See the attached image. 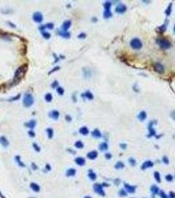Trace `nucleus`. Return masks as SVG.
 Wrapping results in <instances>:
<instances>
[{
    "label": "nucleus",
    "mask_w": 175,
    "mask_h": 198,
    "mask_svg": "<svg viewBox=\"0 0 175 198\" xmlns=\"http://www.w3.org/2000/svg\"><path fill=\"white\" fill-rule=\"evenodd\" d=\"M124 166H125V164L121 161H119L115 164V168H117V169H121V168H124Z\"/></svg>",
    "instance_id": "nucleus-26"
},
{
    "label": "nucleus",
    "mask_w": 175,
    "mask_h": 198,
    "mask_svg": "<svg viewBox=\"0 0 175 198\" xmlns=\"http://www.w3.org/2000/svg\"><path fill=\"white\" fill-rule=\"evenodd\" d=\"M149 129H150V136H152V135H155V132L154 131V129L152 127V124L151 123L149 126Z\"/></svg>",
    "instance_id": "nucleus-33"
},
{
    "label": "nucleus",
    "mask_w": 175,
    "mask_h": 198,
    "mask_svg": "<svg viewBox=\"0 0 175 198\" xmlns=\"http://www.w3.org/2000/svg\"><path fill=\"white\" fill-rule=\"evenodd\" d=\"M34 98L32 95L29 93H26L24 95L23 99V105L26 108H29L34 104Z\"/></svg>",
    "instance_id": "nucleus-2"
},
{
    "label": "nucleus",
    "mask_w": 175,
    "mask_h": 198,
    "mask_svg": "<svg viewBox=\"0 0 175 198\" xmlns=\"http://www.w3.org/2000/svg\"><path fill=\"white\" fill-rule=\"evenodd\" d=\"M162 161H163V163H165V164H169V158H168L167 156H163Z\"/></svg>",
    "instance_id": "nucleus-49"
},
{
    "label": "nucleus",
    "mask_w": 175,
    "mask_h": 198,
    "mask_svg": "<svg viewBox=\"0 0 175 198\" xmlns=\"http://www.w3.org/2000/svg\"><path fill=\"white\" fill-rule=\"evenodd\" d=\"M0 144L2 145L3 147H8V145H9V141H8V140L7 139V138H6L5 137L1 136L0 137Z\"/></svg>",
    "instance_id": "nucleus-12"
},
{
    "label": "nucleus",
    "mask_w": 175,
    "mask_h": 198,
    "mask_svg": "<svg viewBox=\"0 0 175 198\" xmlns=\"http://www.w3.org/2000/svg\"><path fill=\"white\" fill-rule=\"evenodd\" d=\"M75 147L78 148H82L84 147V144L82 141H76L75 144Z\"/></svg>",
    "instance_id": "nucleus-30"
},
{
    "label": "nucleus",
    "mask_w": 175,
    "mask_h": 198,
    "mask_svg": "<svg viewBox=\"0 0 175 198\" xmlns=\"http://www.w3.org/2000/svg\"><path fill=\"white\" fill-rule=\"evenodd\" d=\"M165 178H166V180H167V181H168V182H172L173 180V177L171 174H168V175H167L166 177H165Z\"/></svg>",
    "instance_id": "nucleus-39"
},
{
    "label": "nucleus",
    "mask_w": 175,
    "mask_h": 198,
    "mask_svg": "<svg viewBox=\"0 0 175 198\" xmlns=\"http://www.w3.org/2000/svg\"><path fill=\"white\" fill-rule=\"evenodd\" d=\"M125 189L128 192H129L130 193H134L136 190V187L135 186H130L129 184H125Z\"/></svg>",
    "instance_id": "nucleus-11"
},
{
    "label": "nucleus",
    "mask_w": 175,
    "mask_h": 198,
    "mask_svg": "<svg viewBox=\"0 0 175 198\" xmlns=\"http://www.w3.org/2000/svg\"><path fill=\"white\" fill-rule=\"evenodd\" d=\"M151 191L153 194H157L158 193H159V190L157 186H152L151 188Z\"/></svg>",
    "instance_id": "nucleus-24"
},
{
    "label": "nucleus",
    "mask_w": 175,
    "mask_h": 198,
    "mask_svg": "<svg viewBox=\"0 0 175 198\" xmlns=\"http://www.w3.org/2000/svg\"><path fill=\"white\" fill-rule=\"evenodd\" d=\"M33 147H34V149H35L36 151H38V152H40V147H38V145L36 143H33Z\"/></svg>",
    "instance_id": "nucleus-45"
},
{
    "label": "nucleus",
    "mask_w": 175,
    "mask_h": 198,
    "mask_svg": "<svg viewBox=\"0 0 175 198\" xmlns=\"http://www.w3.org/2000/svg\"><path fill=\"white\" fill-rule=\"evenodd\" d=\"M94 190L98 194H100V196H104L105 195V191L103 190V186L100 184H95L94 186Z\"/></svg>",
    "instance_id": "nucleus-5"
},
{
    "label": "nucleus",
    "mask_w": 175,
    "mask_h": 198,
    "mask_svg": "<svg viewBox=\"0 0 175 198\" xmlns=\"http://www.w3.org/2000/svg\"><path fill=\"white\" fill-rule=\"evenodd\" d=\"M45 28H47L48 29L51 30L54 28V25L53 23H51V22H49V23H48V24H46L45 25Z\"/></svg>",
    "instance_id": "nucleus-37"
},
{
    "label": "nucleus",
    "mask_w": 175,
    "mask_h": 198,
    "mask_svg": "<svg viewBox=\"0 0 175 198\" xmlns=\"http://www.w3.org/2000/svg\"><path fill=\"white\" fill-rule=\"evenodd\" d=\"M111 7V3L109 2V1H107L104 5L105 10H110Z\"/></svg>",
    "instance_id": "nucleus-36"
},
{
    "label": "nucleus",
    "mask_w": 175,
    "mask_h": 198,
    "mask_svg": "<svg viewBox=\"0 0 175 198\" xmlns=\"http://www.w3.org/2000/svg\"><path fill=\"white\" fill-rule=\"evenodd\" d=\"M20 97V94H19L17 97H12V98H11V99H8L7 100L8 101H14V100H18V99H19Z\"/></svg>",
    "instance_id": "nucleus-40"
},
{
    "label": "nucleus",
    "mask_w": 175,
    "mask_h": 198,
    "mask_svg": "<svg viewBox=\"0 0 175 198\" xmlns=\"http://www.w3.org/2000/svg\"><path fill=\"white\" fill-rule=\"evenodd\" d=\"M119 195H120V196H126L127 195V193H126V191H125L124 190H121L119 191Z\"/></svg>",
    "instance_id": "nucleus-48"
},
{
    "label": "nucleus",
    "mask_w": 175,
    "mask_h": 198,
    "mask_svg": "<svg viewBox=\"0 0 175 198\" xmlns=\"http://www.w3.org/2000/svg\"><path fill=\"white\" fill-rule=\"evenodd\" d=\"M16 160H17V162L18 163H19V165H20V166H23V167H24V166H25V164H24L23 163H22V162H21V161H20V157H19V156H16Z\"/></svg>",
    "instance_id": "nucleus-42"
},
{
    "label": "nucleus",
    "mask_w": 175,
    "mask_h": 198,
    "mask_svg": "<svg viewBox=\"0 0 175 198\" xmlns=\"http://www.w3.org/2000/svg\"><path fill=\"white\" fill-rule=\"evenodd\" d=\"M126 10V7L125 5H123V4H120V5H118L117 7L115 9V11L116 12L119 13H125Z\"/></svg>",
    "instance_id": "nucleus-10"
},
{
    "label": "nucleus",
    "mask_w": 175,
    "mask_h": 198,
    "mask_svg": "<svg viewBox=\"0 0 175 198\" xmlns=\"http://www.w3.org/2000/svg\"><path fill=\"white\" fill-rule=\"evenodd\" d=\"M159 195H160L161 198H168V196L165 194V192L162 191H161L160 192H159Z\"/></svg>",
    "instance_id": "nucleus-44"
},
{
    "label": "nucleus",
    "mask_w": 175,
    "mask_h": 198,
    "mask_svg": "<svg viewBox=\"0 0 175 198\" xmlns=\"http://www.w3.org/2000/svg\"><path fill=\"white\" fill-rule=\"evenodd\" d=\"M58 85H59V83H58V81H55L53 82L52 84H51V87H52L53 89H55V88H56V87H57Z\"/></svg>",
    "instance_id": "nucleus-46"
},
{
    "label": "nucleus",
    "mask_w": 175,
    "mask_h": 198,
    "mask_svg": "<svg viewBox=\"0 0 175 198\" xmlns=\"http://www.w3.org/2000/svg\"><path fill=\"white\" fill-rule=\"evenodd\" d=\"M98 152L95 151H91V152H90L89 153H88L87 155V156L88 158H90V159H91V160H94V159H95V158H97V156H98Z\"/></svg>",
    "instance_id": "nucleus-16"
},
{
    "label": "nucleus",
    "mask_w": 175,
    "mask_h": 198,
    "mask_svg": "<svg viewBox=\"0 0 175 198\" xmlns=\"http://www.w3.org/2000/svg\"><path fill=\"white\" fill-rule=\"evenodd\" d=\"M138 117V119H139L140 120H141V121H144V120L146 118V117H147V114H146L145 111H142L140 112Z\"/></svg>",
    "instance_id": "nucleus-20"
},
{
    "label": "nucleus",
    "mask_w": 175,
    "mask_h": 198,
    "mask_svg": "<svg viewBox=\"0 0 175 198\" xmlns=\"http://www.w3.org/2000/svg\"><path fill=\"white\" fill-rule=\"evenodd\" d=\"M7 23H8V25H9V26H11V27H13V28L16 27V26H15V25H14L13 23H12L11 22H9H9H7Z\"/></svg>",
    "instance_id": "nucleus-55"
},
{
    "label": "nucleus",
    "mask_w": 175,
    "mask_h": 198,
    "mask_svg": "<svg viewBox=\"0 0 175 198\" xmlns=\"http://www.w3.org/2000/svg\"><path fill=\"white\" fill-rule=\"evenodd\" d=\"M171 7H172V4L170 3V5L169 6V7H168V9L167 10H166V14L167 15H170V13H171Z\"/></svg>",
    "instance_id": "nucleus-41"
},
{
    "label": "nucleus",
    "mask_w": 175,
    "mask_h": 198,
    "mask_svg": "<svg viewBox=\"0 0 175 198\" xmlns=\"http://www.w3.org/2000/svg\"><path fill=\"white\" fill-rule=\"evenodd\" d=\"M99 148H100V149L101 150V151H106V150L108 148L107 144L106 143H102L101 144H100Z\"/></svg>",
    "instance_id": "nucleus-23"
},
{
    "label": "nucleus",
    "mask_w": 175,
    "mask_h": 198,
    "mask_svg": "<svg viewBox=\"0 0 175 198\" xmlns=\"http://www.w3.org/2000/svg\"><path fill=\"white\" fill-rule=\"evenodd\" d=\"M130 46L134 50H140L142 47V42L138 38H133L130 42Z\"/></svg>",
    "instance_id": "nucleus-3"
},
{
    "label": "nucleus",
    "mask_w": 175,
    "mask_h": 198,
    "mask_svg": "<svg viewBox=\"0 0 175 198\" xmlns=\"http://www.w3.org/2000/svg\"><path fill=\"white\" fill-rule=\"evenodd\" d=\"M86 37V35L85 33H81V34H80V35L78 36V38H80V39H84Z\"/></svg>",
    "instance_id": "nucleus-47"
},
{
    "label": "nucleus",
    "mask_w": 175,
    "mask_h": 198,
    "mask_svg": "<svg viewBox=\"0 0 175 198\" xmlns=\"http://www.w3.org/2000/svg\"><path fill=\"white\" fill-rule=\"evenodd\" d=\"M169 198H175V193L173 191H170L169 193Z\"/></svg>",
    "instance_id": "nucleus-51"
},
{
    "label": "nucleus",
    "mask_w": 175,
    "mask_h": 198,
    "mask_svg": "<svg viewBox=\"0 0 175 198\" xmlns=\"http://www.w3.org/2000/svg\"><path fill=\"white\" fill-rule=\"evenodd\" d=\"M36 125V121L34 120H31L25 124V126H26L27 127H29L31 129H32L35 127Z\"/></svg>",
    "instance_id": "nucleus-13"
},
{
    "label": "nucleus",
    "mask_w": 175,
    "mask_h": 198,
    "mask_svg": "<svg viewBox=\"0 0 175 198\" xmlns=\"http://www.w3.org/2000/svg\"><path fill=\"white\" fill-rule=\"evenodd\" d=\"M120 147L123 148V149H125L126 148V144H120Z\"/></svg>",
    "instance_id": "nucleus-56"
},
{
    "label": "nucleus",
    "mask_w": 175,
    "mask_h": 198,
    "mask_svg": "<svg viewBox=\"0 0 175 198\" xmlns=\"http://www.w3.org/2000/svg\"><path fill=\"white\" fill-rule=\"evenodd\" d=\"M65 119H66V120L67 121H70L72 120L71 117H70V116H69V115H66V116H65Z\"/></svg>",
    "instance_id": "nucleus-52"
},
{
    "label": "nucleus",
    "mask_w": 175,
    "mask_h": 198,
    "mask_svg": "<svg viewBox=\"0 0 175 198\" xmlns=\"http://www.w3.org/2000/svg\"><path fill=\"white\" fill-rule=\"evenodd\" d=\"M112 16V13L111 12L110 10H105V12L103 13V17L105 19H108V18L111 17Z\"/></svg>",
    "instance_id": "nucleus-25"
},
{
    "label": "nucleus",
    "mask_w": 175,
    "mask_h": 198,
    "mask_svg": "<svg viewBox=\"0 0 175 198\" xmlns=\"http://www.w3.org/2000/svg\"><path fill=\"white\" fill-rule=\"evenodd\" d=\"M75 162L79 166H83L85 164V159L82 157H77L75 159Z\"/></svg>",
    "instance_id": "nucleus-17"
},
{
    "label": "nucleus",
    "mask_w": 175,
    "mask_h": 198,
    "mask_svg": "<svg viewBox=\"0 0 175 198\" xmlns=\"http://www.w3.org/2000/svg\"><path fill=\"white\" fill-rule=\"evenodd\" d=\"M79 132H80L82 135H88V133H89V130H88V129L86 127H81V128L80 129Z\"/></svg>",
    "instance_id": "nucleus-19"
},
{
    "label": "nucleus",
    "mask_w": 175,
    "mask_h": 198,
    "mask_svg": "<svg viewBox=\"0 0 175 198\" xmlns=\"http://www.w3.org/2000/svg\"><path fill=\"white\" fill-rule=\"evenodd\" d=\"M75 174H76V170L74 168H70L69 170H68L66 175L67 176H75Z\"/></svg>",
    "instance_id": "nucleus-22"
},
{
    "label": "nucleus",
    "mask_w": 175,
    "mask_h": 198,
    "mask_svg": "<svg viewBox=\"0 0 175 198\" xmlns=\"http://www.w3.org/2000/svg\"><path fill=\"white\" fill-rule=\"evenodd\" d=\"M84 97H86V98H87L88 99H89V100H92V99H94V95H93L92 93L90 91L86 92L85 94H84Z\"/></svg>",
    "instance_id": "nucleus-27"
},
{
    "label": "nucleus",
    "mask_w": 175,
    "mask_h": 198,
    "mask_svg": "<svg viewBox=\"0 0 175 198\" xmlns=\"http://www.w3.org/2000/svg\"><path fill=\"white\" fill-rule=\"evenodd\" d=\"M92 136L94 137H95V138H100V137H101V132L100 131V130L98 129H94V130L92 132Z\"/></svg>",
    "instance_id": "nucleus-18"
},
{
    "label": "nucleus",
    "mask_w": 175,
    "mask_h": 198,
    "mask_svg": "<svg viewBox=\"0 0 175 198\" xmlns=\"http://www.w3.org/2000/svg\"><path fill=\"white\" fill-rule=\"evenodd\" d=\"M157 42L158 44L159 45V46L162 49L164 50L169 49L171 46L170 42L166 39H158L157 40Z\"/></svg>",
    "instance_id": "nucleus-4"
},
{
    "label": "nucleus",
    "mask_w": 175,
    "mask_h": 198,
    "mask_svg": "<svg viewBox=\"0 0 175 198\" xmlns=\"http://www.w3.org/2000/svg\"><path fill=\"white\" fill-rule=\"evenodd\" d=\"M57 93L59 95H62V94H64L65 91H64L63 88H62L61 87H58L57 89Z\"/></svg>",
    "instance_id": "nucleus-35"
},
{
    "label": "nucleus",
    "mask_w": 175,
    "mask_h": 198,
    "mask_svg": "<svg viewBox=\"0 0 175 198\" xmlns=\"http://www.w3.org/2000/svg\"><path fill=\"white\" fill-rule=\"evenodd\" d=\"M59 69H60V67H59V66H56V67H54L53 69H51V70L49 72V73H48V74L50 75L51 73H54V72H55V71H57L58 70H59Z\"/></svg>",
    "instance_id": "nucleus-38"
},
{
    "label": "nucleus",
    "mask_w": 175,
    "mask_h": 198,
    "mask_svg": "<svg viewBox=\"0 0 175 198\" xmlns=\"http://www.w3.org/2000/svg\"><path fill=\"white\" fill-rule=\"evenodd\" d=\"M52 99H53L52 94H50V93H47V94L45 95V101L48 102H50L52 100Z\"/></svg>",
    "instance_id": "nucleus-29"
},
{
    "label": "nucleus",
    "mask_w": 175,
    "mask_h": 198,
    "mask_svg": "<svg viewBox=\"0 0 175 198\" xmlns=\"http://www.w3.org/2000/svg\"><path fill=\"white\" fill-rule=\"evenodd\" d=\"M32 19L34 22L41 23L43 21V15L40 12H36L33 14Z\"/></svg>",
    "instance_id": "nucleus-6"
},
{
    "label": "nucleus",
    "mask_w": 175,
    "mask_h": 198,
    "mask_svg": "<svg viewBox=\"0 0 175 198\" xmlns=\"http://www.w3.org/2000/svg\"><path fill=\"white\" fill-rule=\"evenodd\" d=\"M174 32H175V26H174Z\"/></svg>",
    "instance_id": "nucleus-58"
},
{
    "label": "nucleus",
    "mask_w": 175,
    "mask_h": 198,
    "mask_svg": "<svg viewBox=\"0 0 175 198\" xmlns=\"http://www.w3.org/2000/svg\"><path fill=\"white\" fill-rule=\"evenodd\" d=\"M84 198H91V197H90V196H86Z\"/></svg>",
    "instance_id": "nucleus-57"
},
{
    "label": "nucleus",
    "mask_w": 175,
    "mask_h": 198,
    "mask_svg": "<svg viewBox=\"0 0 175 198\" xmlns=\"http://www.w3.org/2000/svg\"><path fill=\"white\" fill-rule=\"evenodd\" d=\"M47 134H48V137L50 139H51L53 136V130L51 128H48L46 129Z\"/></svg>",
    "instance_id": "nucleus-28"
},
{
    "label": "nucleus",
    "mask_w": 175,
    "mask_h": 198,
    "mask_svg": "<svg viewBox=\"0 0 175 198\" xmlns=\"http://www.w3.org/2000/svg\"><path fill=\"white\" fill-rule=\"evenodd\" d=\"M129 163L132 165V166H135L136 165V161L132 158H129Z\"/></svg>",
    "instance_id": "nucleus-43"
},
{
    "label": "nucleus",
    "mask_w": 175,
    "mask_h": 198,
    "mask_svg": "<svg viewBox=\"0 0 175 198\" xmlns=\"http://www.w3.org/2000/svg\"><path fill=\"white\" fill-rule=\"evenodd\" d=\"M58 35L61 36V37L65 38H69L70 37V33L69 32H65L62 30H59L58 31Z\"/></svg>",
    "instance_id": "nucleus-15"
},
{
    "label": "nucleus",
    "mask_w": 175,
    "mask_h": 198,
    "mask_svg": "<svg viewBox=\"0 0 175 198\" xmlns=\"http://www.w3.org/2000/svg\"><path fill=\"white\" fill-rule=\"evenodd\" d=\"M154 177H155V179L156 180V181L158 183H160L161 182L160 174L158 172H155V173H154Z\"/></svg>",
    "instance_id": "nucleus-31"
},
{
    "label": "nucleus",
    "mask_w": 175,
    "mask_h": 198,
    "mask_svg": "<svg viewBox=\"0 0 175 198\" xmlns=\"http://www.w3.org/2000/svg\"><path fill=\"white\" fill-rule=\"evenodd\" d=\"M28 69V64H24L18 68L15 73L12 83L14 85H17L22 80L26 73Z\"/></svg>",
    "instance_id": "nucleus-1"
},
{
    "label": "nucleus",
    "mask_w": 175,
    "mask_h": 198,
    "mask_svg": "<svg viewBox=\"0 0 175 198\" xmlns=\"http://www.w3.org/2000/svg\"><path fill=\"white\" fill-rule=\"evenodd\" d=\"M28 135H29L30 137H34L35 136V133H34L32 130H30V131H28Z\"/></svg>",
    "instance_id": "nucleus-50"
},
{
    "label": "nucleus",
    "mask_w": 175,
    "mask_h": 198,
    "mask_svg": "<svg viewBox=\"0 0 175 198\" xmlns=\"http://www.w3.org/2000/svg\"><path fill=\"white\" fill-rule=\"evenodd\" d=\"M153 166V163L151 161H145L144 163L142 165V170H145L148 168H151Z\"/></svg>",
    "instance_id": "nucleus-14"
},
{
    "label": "nucleus",
    "mask_w": 175,
    "mask_h": 198,
    "mask_svg": "<svg viewBox=\"0 0 175 198\" xmlns=\"http://www.w3.org/2000/svg\"><path fill=\"white\" fill-rule=\"evenodd\" d=\"M88 176L92 180H95L96 179V174L94 172H93L92 171H90V172L88 174Z\"/></svg>",
    "instance_id": "nucleus-32"
},
{
    "label": "nucleus",
    "mask_w": 175,
    "mask_h": 198,
    "mask_svg": "<svg viewBox=\"0 0 175 198\" xmlns=\"http://www.w3.org/2000/svg\"><path fill=\"white\" fill-rule=\"evenodd\" d=\"M42 35L43 37L44 38H45V39H49V38H50V37H51L50 33H49V32H42Z\"/></svg>",
    "instance_id": "nucleus-34"
},
{
    "label": "nucleus",
    "mask_w": 175,
    "mask_h": 198,
    "mask_svg": "<svg viewBox=\"0 0 175 198\" xmlns=\"http://www.w3.org/2000/svg\"><path fill=\"white\" fill-rule=\"evenodd\" d=\"M154 70L155 71L159 73H162L164 71V67L162 64H161L159 63H156L154 66H153Z\"/></svg>",
    "instance_id": "nucleus-7"
},
{
    "label": "nucleus",
    "mask_w": 175,
    "mask_h": 198,
    "mask_svg": "<svg viewBox=\"0 0 175 198\" xmlns=\"http://www.w3.org/2000/svg\"></svg>",
    "instance_id": "nucleus-59"
},
{
    "label": "nucleus",
    "mask_w": 175,
    "mask_h": 198,
    "mask_svg": "<svg viewBox=\"0 0 175 198\" xmlns=\"http://www.w3.org/2000/svg\"><path fill=\"white\" fill-rule=\"evenodd\" d=\"M30 188H32V189L34 191H36V192H38L40 190V186L35 183L30 184Z\"/></svg>",
    "instance_id": "nucleus-21"
},
{
    "label": "nucleus",
    "mask_w": 175,
    "mask_h": 198,
    "mask_svg": "<svg viewBox=\"0 0 175 198\" xmlns=\"http://www.w3.org/2000/svg\"><path fill=\"white\" fill-rule=\"evenodd\" d=\"M71 26V21L68 20V21H65V22L62 23V26H61V30L65 31V32H67V30L70 28Z\"/></svg>",
    "instance_id": "nucleus-8"
},
{
    "label": "nucleus",
    "mask_w": 175,
    "mask_h": 198,
    "mask_svg": "<svg viewBox=\"0 0 175 198\" xmlns=\"http://www.w3.org/2000/svg\"><path fill=\"white\" fill-rule=\"evenodd\" d=\"M39 29H40V31H42L44 32V30L45 29V27L44 25H41L40 27H39Z\"/></svg>",
    "instance_id": "nucleus-54"
},
{
    "label": "nucleus",
    "mask_w": 175,
    "mask_h": 198,
    "mask_svg": "<svg viewBox=\"0 0 175 198\" xmlns=\"http://www.w3.org/2000/svg\"><path fill=\"white\" fill-rule=\"evenodd\" d=\"M49 116L53 120H57L59 116V112L57 110H53L49 113Z\"/></svg>",
    "instance_id": "nucleus-9"
},
{
    "label": "nucleus",
    "mask_w": 175,
    "mask_h": 198,
    "mask_svg": "<svg viewBox=\"0 0 175 198\" xmlns=\"http://www.w3.org/2000/svg\"><path fill=\"white\" fill-rule=\"evenodd\" d=\"M111 157H112V155L110 153L105 154V158L107 159H110V158H111Z\"/></svg>",
    "instance_id": "nucleus-53"
}]
</instances>
